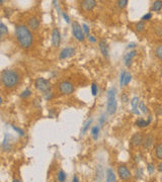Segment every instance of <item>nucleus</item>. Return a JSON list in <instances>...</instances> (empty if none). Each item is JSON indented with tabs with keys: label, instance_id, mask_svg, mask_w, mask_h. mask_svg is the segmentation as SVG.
<instances>
[{
	"label": "nucleus",
	"instance_id": "obj_1",
	"mask_svg": "<svg viewBox=\"0 0 162 182\" xmlns=\"http://www.w3.org/2000/svg\"><path fill=\"white\" fill-rule=\"evenodd\" d=\"M15 37L20 46L23 49H28L34 44V36L31 30L24 24H17L15 26Z\"/></svg>",
	"mask_w": 162,
	"mask_h": 182
},
{
	"label": "nucleus",
	"instance_id": "obj_2",
	"mask_svg": "<svg viewBox=\"0 0 162 182\" xmlns=\"http://www.w3.org/2000/svg\"><path fill=\"white\" fill-rule=\"evenodd\" d=\"M1 83L4 88L12 89L16 87L20 83V74L12 69H4L1 71Z\"/></svg>",
	"mask_w": 162,
	"mask_h": 182
},
{
	"label": "nucleus",
	"instance_id": "obj_3",
	"mask_svg": "<svg viewBox=\"0 0 162 182\" xmlns=\"http://www.w3.org/2000/svg\"><path fill=\"white\" fill-rule=\"evenodd\" d=\"M116 93L117 89L115 87H112L107 90L106 93V114L110 115H113L116 114L117 108V102L116 99Z\"/></svg>",
	"mask_w": 162,
	"mask_h": 182
},
{
	"label": "nucleus",
	"instance_id": "obj_4",
	"mask_svg": "<svg viewBox=\"0 0 162 182\" xmlns=\"http://www.w3.org/2000/svg\"><path fill=\"white\" fill-rule=\"evenodd\" d=\"M71 26H72V33H73V37H75L76 40H78V42H84L85 40V33L83 31V29H82V26L77 21H73L71 23Z\"/></svg>",
	"mask_w": 162,
	"mask_h": 182
},
{
	"label": "nucleus",
	"instance_id": "obj_5",
	"mask_svg": "<svg viewBox=\"0 0 162 182\" xmlns=\"http://www.w3.org/2000/svg\"><path fill=\"white\" fill-rule=\"evenodd\" d=\"M34 87H36L37 90L43 92V94L51 91V83H50V81L48 79H46V78H43V77L37 78L36 81H34Z\"/></svg>",
	"mask_w": 162,
	"mask_h": 182
},
{
	"label": "nucleus",
	"instance_id": "obj_6",
	"mask_svg": "<svg viewBox=\"0 0 162 182\" xmlns=\"http://www.w3.org/2000/svg\"><path fill=\"white\" fill-rule=\"evenodd\" d=\"M74 85L70 81H62L58 84V91L62 95H70L74 92Z\"/></svg>",
	"mask_w": 162,
	"mask_h": 182
},
{
	"label": "nucleus",
	"instance_id": "obj_7",
	"mask_svg": "<svg viewBox=\"0 0 162 182\" xmlns=\"http://www.w3.org/2000/svg\"><path fill=\"white\" fill-rule=\"evenodd\" d=\"M117 176L120 177V179L124 180V181H128L129 179H131V177H132L131 171L129 170V168L127 167L126 165H122V164L117 166Z\"/></svg>",
	"mask_w": 162,
	"mask_h": 182
},
{
	"label": "nucleus",
	"instance_id": "obj_8",
	"mask_svg": "<svg viewBox=\"0 0 162 182\" xmlns=\"http://www.w3.org/2000/svg\"><path fill=\"white\" fill-rule=\"evenodd\" d=\"M143 141H144V136H143L142 133L138 131V133H135L132 136L131 140H130V144L134 148H138V147L143 145Z\"/></svg>",
	"mask_w": 162,
	"mask_h": 182
},
{
	"label": "nucleus",
	"instance_id": "obj_9",
	"mask_svg": "<svg viewBox=\"0 0 162 182\" xmlns=\"http://www.w3.org/2000/svg\"><path fill=\"white\" fill-rule=\"evenodd\" d=\"M76 50L73 47H66V48L62 49L61 52L59 54V59L60 60H65V59L71 58L75 55Z\"/></svg>",
	"mask_w": 162,
	"mask_h": 182
},
{
	"label": "nucleus",
	"instance_id": "obj_10",
	"mask_svg": "<svg viewBox=\"0 0 162 182\" xmlns=\"http://www.w3.org/2000/svg\"><path fill=\"white\" fill-rule=\"evenodd\" d=\"M51 40H52V45L54 48H58L61 44V33L58 27H55L52 30V34H51Z\"/></svg>",
	"mask_w": 162,
	"mask_h": 182
},
{
	"label": "nucleus",
	"instance_id": "obj_11",
	"mask_svg": "<svg viewBox=\"0 0 162 182\" xmlns=\"http://www.w3.org/2000/svg\"><path fill=\"white\" fill-rule=\"evenodd\" d=\"M80 6L82 10L89 12L93 10L94 7L96 6V1H94V0H83V1L80 2Z\"/></svg>",
	"mask_w": 162,
	"mask_h": 182
},
{
	"label": "nucleus",
	"instance_id": "obj_12",
	"mask_svg": "<svg viewBox=\"0 0 162 182\" xmlns=\"http://www.w3.org/2000/svg\"><path fill=\"white\" fill-rule=\"evenodd\" d=\"M98 47H99V50L101 52V54H103V57L106 58H109L110 56V49H109V45H107V42L104 39L100 40L99 42H98Z\"/></svg>",
	"mask_w": 162,
	"mask_h": 182
},
{
	"label": "nucleus",
	"instance_id": "obj_13",
	"mask_svg": "<svg viewBox=\"0 0 162 182\" xmlns=\"http://www.w3.org/2000/svg\"><path fill=\"white\" fill-rule=\"evenodd\" d=\"M136 56H137V52H136L135 50H133V51H130L129 53H127V54L124 56V64H125L127 67H130V66L132 65L133 58L136 57Z\"/></svg>",
	"mask_w": 162,
	"mask_h": 182
},
{
	"label": "nucleus",
	"instance_id": "obj_14",
	"mask_svg": "<svg viewBox=\"0 0 162 182\" xmlns=\"http://www.w3.org/2000/svg\"><path fill=\"white\" fill-rule=\"evenodd\" d=\"M27 27L31 30H37L40 27V20L37 17H30L27 19Z\"/></svg>",
	"mask_w": 162,
	"mask_h": 182
},
{
	"label": "nucleus",
	"instance_id": "obj_15",
	"mask_svg": "<svg viewBox=\"0 0 162 182\" xmlns=\"http://www.w3.org/2000/svg\"><path fill=\"white\" fill-rule=\"evenodd\" d=\"M151 121H152L151 115H149L147 121L144 120V118H138V120L136 121V122H135V125H136V127H138V128H146V127H148V125L151 124Z\"/></svg>",
	"mask_w": 162,
	"mask_h": 182
},
{
	"label": "nucleus",
	"instance_id": "obj_16",
	"mask_svg": "<svg viewBox=\"0 0 162 182\" xmlns=\"http://www.w3.org/2000/svg\"><path fill=\"white\" fill-rule=\"evenodd\" d=\"M153 137L151 135H147L146 137H144V141H143V148L144 149H149L150 147L153 145Z\"/></svg>",
	"mask_w": 162,
	"mask_h": 182
},
{
	"label": "nucleus",
	"instance_id": "obj_17",
	"mask_svg": "<svg viewBox=\"0 0 162 182\" xmlns=\"http://www.w3.org/2000/svg\"><path fill=\"white\" fill-rule=\"evenodd\" d=\"M106 174V182H117L116 174L112 168H107Z\"/></svg>",
	"mask_w": 162,
	"mask_h": 182
},
{
	"label": "nucleus",
	"instance_id": "obj_18",
	"mask_svg": "<svg viewBox=\"0 0 162 182\" xmlns=\"http://www.w3.org/2000/svg\"><path fill=\"white\" fill-rule=\"evenodd\" d=\"M162 9V1L161 0H156L152 3L151 6V11H155V12H159Z\"/></svg>",
	"mask_w": 162,
	"mask_h": 182
},
{
	"label": "nucleus",
	"instance_id": "obj_19",
	"mask_svg": "<svg viewBox=\"0 0 162 182\" xmlns=\"http://www.w3.org/2000/svg\"><path fill=\"white\" fill-rule=\"evenodd\" d=\"M155 157L158 159V160H162V143L157 144L156 146H155Z\"/></svg>",
	"mask_w": 162,
	"mask_h": 182
},
{
	"label": "nucleus",
	"instance_id": "obj_20",
	"mask_svg": "<svg viewBox=\"0 0 162 182\" xmlns=\"http://www.w3.org/2000/svg\"><path fill=\"white\" fill-rule=\"evenodd\" d=\"M66 179H67V174L64 170H59L58 173H57V180L58 182H66Z\"/></svg>",
	"mask_w": 162,
	"mask_h": 182
},
{
	"label": "nucleus",
	"instance_id": "obj_21",
	"mask_svg": "<svg viewBox=\"0 0 162 182\" xmlns=\"http://www.w3.org/2000/svg\"><path fill=\"white\" fill-rule=\"evenodd\" d=\"M131 106H132V109H137L139 108V104H140V98L138 96H134L133 98L131 99Z\"/></svg>",
	"mask_w": 162,
	"mask_h": 182
},
{
	"label": "nucleus",
	"instance_id": "obj_22",
	"mask_svg": "<svg viewBox=\"0 0 162 182\" xmlns=\"http://www.w3.org/2000/svg\"><path fill=\"white\" fill-rule=\"evenodd\" d=\"M92 121H93L92 118H89V120H87L86 121L84 122L83 127H82V128H81V133L82 134H85L88 130H89L90 125H91V124H92Z\"/></svg>",
	"mask_w": 162,
	"mask_h": 182
},
{
	"label": "nucleus",
	"instance_id": "obj_23",
	"mask_svg": "<svg viewBox=\"0 0 162 182\" xmlns=\"http://www.w3.org/2000/svg\"><path fill=\"white\" fill-rule=\"evenodd\" d=\"M135 29L136 30L138 31V33H143V31L145 30L146 29V23H144V21H139V23H136V26H135Z\"/></svg>",
	"mask_w": 162,
	"mask_h": 182
},
{
	"label": "nucleus",
	"instance_id": "obj_24",
	"mask_svg": "<svg viewBox=\"0 0 162 182\" xmlns=\"http://www.w3.org/2000/svg\"><path fill=\"white\" fill-rule=\"evenodd\" d=\"M154 54H155V57L157 59H159V60H162V44L160 45H158L156 48H155V51H154Z\"/></svg>",
	"mask_w": 162,
	"mask_h": 182
},
{
	"label": "nucleus",
	"instance_id": "obj_25",
	"mask_svg": "<svg viewBox=\"0 0 162 182\" xmlns=\"http://www.w3.org/2000/svg\"><path fill=\"white\" fill-rule=\"evenodd\" d=\"M98 134H99V127L98 125H94V127L91 128V135H92L94 141L98 139Z\"/></svg>",
	"mask_w": 162,
	"mask_h": 182
},
{
	"label": "nucleus",
	"instance_id": "obj_26",
	"mask_svg": "<svg viewBox=\"0 0 162 182\" xmlns=\"http://www.w3.org/2000/svg\"><path fill=\"white\" fill-rule=\"evenodd\" d=\"M31 95V91L28 89V88H27V89H24L23 92L20 93V98L21 99H27Z\"/></svg>",
	"mask_w": 162,
	"mask_h": 182
},
{
	"label": "nucleus",
	"instance_id": "obj_27",
	"mask_svg": "<svg viewBox=\"0 0 162 182\" xmlns=\"http://www.w3.org/2000/svg\"><path fill=\"white\" fill-rule=\"evenodd\" d=\"M6 33H8V29H7V26H5L4 23H0V36L3 37L4 34Z\"/></svg>",
	"mask_w": 162,
	"mask_h": 182
},
{
	"label": "nucleus",
	"instance_id": "obj_28",
	"mask_svg": "<svg viewBox=\"0 0 162 182\" xmlns=\"http://www.w3.org/2000/svg\"><path fill=\"white\" fill-rule=\"evenodd\" d=\"M128 3H129L128 0H119V1L117 2V7L119 8H125V7H127Z\"/></svg>",
	"mask_w": 162,
	"mask_h": 182
},
{
	"label": "nucleus",
	"instance_id": "obj_29",
	"mask_svg": "<svg viewBox=\"0 0 162 182\" xmlns=\"http://www.w3.org/2000/svg\"><path fill=\"white\" fill-rule=\"evenodd\" d=\"M126 74H127V71L126 70H123L122 72H121V75H120V85L121 86H124V82H125Z\"/></svg>",
	"mask_w": 162,
	"mask_h": 182
},
{
	"label": "nucleus",
	"instance_id": "obj_30",
	"mask_svg": "<svg viewBox=\"0 0 162 182\" xmlns=\"http://www.w3.org/2000/svg\"><path fill=\"white\" fill-rule=\"evenodd\" d=\"M131 80H132V74L130 73V72H127L126 77H125V82H124V86L128 85V84L131 82Z\"/></svg>",
	"mask_w": 162,
	"mask_h": 182
},
{
	"label": "nucleus",
	"instance_id": "obj_31",
	"mask_svg": "<svg viewBox=\"0 0 162 182\" xmlns=\"http://www.w3.org/2000/svg\"><path fill=\"white\" fill-rule=\"evenodd\" d=\"M139 109H141V111L143 112V114H148V107L145 105V103L143 102V101H140Z\"/></svg>",
	"mask_w": 162,
	"mask_h": 182
},
{
	"label": "nucleus",
	"instance_id": "obj_32",
	"mask_svg": "<svg viewBox=\"0 0 162 182\" xmlns=\"http://www.w3.org/2000/svg\"><path fill=\"white\" fill-rule=\"evenodd\" d=\"M11 127H12V128H13V130H14L15 131H16V133H18V135H20V136L23 137L24 135H25V134H24V131H23V130H21L20 128H18V127H15L14 124H12Z\"/></svg>",
	"mask_w": 162,
	"mask_h": 182
},
{
	"label": "nucleus",
	"instance_id": "obj_33",
	"mask_svg": "<svg viewBox=\"0 0 162 182\" xmlns=\"http://www.w3.org/2000/svg\"><path fill=\"white\" fill-rule=\"evenodd\" d=\"M152 19V13L151 12H147V13H146L145 15H143L142 16V18H141V20L142 21H148V20H151Z\"/></svg>",
	"mask_w": 162,
	"mask_h": 182
},
{
	"label": "nucleus",
	"instance_id": "obj_34",
	"mask_svg": "<svg viewBox=\"0 0 162 182\" xmlns=\"http://www.w3.org/2000/svg\"><path fill=\"white\" fill-rule=\"evenodd\" d=\"M97 92H98V88H97L96 83H92L91 84V93H92L93 96H96Z\"/></svg>",
	"mask_w": 162,
	"mask_h": 182
},
{
	"label": "nucleus",
	"instance_id": "obj_35",
	"mask_svg": "<svg viewBox=\"0 0 162 182\" xmlns=\"http://www.w3.org/2000/svg\"><path fill=\"white\" fill-rule=\"evenodd\" d=\"M147 171L149 174H153L155 172V166L152 164V163H149L147 165Z\"/></svg>",
	"mask_w": 162,
	"mask_h": 182
},
{
	"label": "nucleus",
	"instance_id": "obj_36",
	"mask_svg": "<svg viewBox=\"0 0 162 182\" xmlns=\"http://www.w3.org/2000/svg\"><path fill=\"white\" fill-rule=\"evenodd\" d=\"M82 29H83V31H84V33H85V36H86V37L89 36V26H87L86 23H83L82 24Z\"/></svg>",
	"mask_w": 162,
	"mask_h": 182
},
{
	"label": "nucleus",
	"instance_id": "obj_37",
	"mask_svg": "<svg viewBox=\"0 0 162 182\" xmlns=\"http://www.w3.org/2000/svg\"><path fill=\"white\" fill-rule=\"evenodd\" d=\"M98 121H99V125H103V124H106V114H101V117H99Z\"/></svg>",
	"mask_w": 162,
	"mask_h": 182
},
{
	"label": "nucleus",
	"instance_id": "obj_38",
	"mask_svg": "<svg viewBox=\"0 0 162 182\" xmlns=\"http://www.w3.org/2000/svg\"><path fill=\"white\" fill-rule=\"evenodd\" d=\"M44 97H45V99H46V100H50V99H52V97H53V93L51 92V91H49V92L44 93Z\"/></svg>",
	"mask_w": 162,
	"mask_h": 182
},
{
	"label": "nucleus",
	"instance_id": "obj_39",
	"mask_svg": "<svg viewBox=\"0 0 162 182\" xmlns=\"http://www.w3.org/2000/svg\"><path fill=\"white\" fill-rule=\"evenodd\" d=\"M143 176V170L141 168H138L137 171H136V177L137 178H142Z\"/></svg>",
	"mask_w": 162,
	"mask_h": 182
},
{
	"label": "nucleus",
	"instance_id": "obj_40",
	"mask_svg": "<svg viewBox=\"0 0 162 182\" xmlns=\"http://www.w3.org/2000/svg\"><path fill=\"white\" fill-rule=\"evenodd\" d=\"M62 16H63V18L65 19V21L67 23H70V17H69V15L66 13V12H62Z\"/></svg>",
	"mask_w": 162,
	"mask_h": 182
},
{
	"label": "nucleus",
	"instance_id": "obj_41",
	"mask_svg": "<svg viewBox=\"0 0 162 182\" xmlns=\"http://www.w3.org/2000/svg\"><path fill=\"white\" fill-rule=\"evenodd\" d=\"M87 39H88V40H89V42H91V43H96V39H95V37L92 36V34H89V36L87 37Z\"/></svg>",
	"mask_w": 162,
	"mask_h": 182
},
{
	"label": "nucleus",
	"instance_id": "obj_42",
	"mask_svg": "<svg viewBox=\"0 0 162 182\" xmlns=\"http://www.w3.org/2000/svg\"><path fill=\"white\" fill-rule=\"evenodd\" d=\"M121 99H122V101L124 103H126V102H128V96L126 95V94H122V96H121Z\"/></svg>",
	"mask_w": 162,
	"mask_h": 182
},
{
	"label": "nucleus",
	"instance_id": "obj_43",
	"mask_svg": "<svg viewBox=\"0 0 162 182\" xmlns=\"http://www.w3.org/2000/svg\"><path fill=\"white\" fill-rule=\"evenodd\" d=\"M157 171L159 172V173H162V162H160L159 164L157 165Z\"/></svg>",
	"mask_w": 162,
	"mask_h": 182
},
{
	"label": "nucleus",
	"instance_id": "obj_44",
	"mask_svg": "<svg viewBox=\"0 0 162 182\" xmlns=\"http://www.w3.org/2000/svg\"><path fill=\"white\" fill-rule=\"evenodd\" d=\"M136 47V44L135 43H130L128 45V49H132V48H135Z\"/></svg>",
	"mask_w": 162,
	"mask_h": 182
},
{
	"label": "nucleus",
	"instance_id": "obj_45",
	"mask_svg": "<svg viewBox=\"0 0 162 182\" xmlns=\"http://www.w3.org/2000/svg\"><path fill=\"white\" fill-rule=\"evenodd\" d=\"M73 182H80V181H79V179H78V177L76 176V175L73 176Z\"/></svg>",
	"mask_w": 162,
	"mask_h": 182
},
{
	"label": "nucleus",
	"instance_id": "obj_46",
	"mask_svg": "<svg viewBox=\"0 0 162 182\" xmlns=\"http://www.w3.org/2000/svg\"><path fill=\"white\" fill-rule=\"evenodd\" d=\"M12 182H21V181L20 179H16V178H14V179L12 180Z\"/></svg>",
	"mask_w": 162,
	"mask_h": 182
},
{
	"label": "nucleus",
	"instance_id": "obj_47",
	"mask_svg": "<svg viewBox=\"0 0 162 182\" xmlns=\"http://www.w3.org/2000/svg\"><path fill=\"white\" fill-rule=\"evenodd\" d=\"M161 76H162V67H161Z\"/></svg>",
	"mask_w": 162,
	"mask_h": 182
}]
</instances>
